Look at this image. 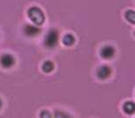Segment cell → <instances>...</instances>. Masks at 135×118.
Here are the masks:
<instances>
[{"mask_svg": "<svg viewBox=\"0 0 135 118\" xmlns=\"http://www.w3.org/2000/svg\"><path fill=\"white\" fill-rule=\"evenodd\" d=\"M28 18L33 22L35 25L40 26L45 22V14L43 11L38 7H31L27 11Z\"/></svg>", "mask_w": 135, "mask_h": 118, "instance_id": "6da1fadb", "label": "cell"}, {"mask_svg": "<svg viewBox=\"0 0 135 118\" xmlns=\"http://www.w3.org/2000/svg\"><path fill=\"white\" fill-rule=\"evenodd\" d=\"M59 42V32L56 30H50L46 33L44 40V45L47 48H54L57 46Z\"/></svg>", "mask_w": 135, "mask_h": 118, "instance_id": "7a4b0ae2", "label": "cell"}, {"mask_svg": "<svg viewBox=\"0 0 135 118\" xmlns=\"http://www.w3.org/2000/svg\"><path fill=\"white\" fill-rule=\"evenodd\" d=\"M14 63H15V59L12 55L9 54V53L3 54L0 58V64L4 68H11L14 65Z\"/></svg>", "mask_w": 135, "mask_h": 118, "instance_id": "3957f363", "label": "cell"}, {"mask_svg": "<svg viewBox=\"0 0 135 118\" xmlns=\"http://www.w3.org/2000/svg\"><path fill=\"white\" fill-rule=\"evenodd\" d=\"M114 55H115V48L112 46H104L100 49V56L105 60L112 59V58H113Z\"/></svg>", "mask_w": 135, "mask_h": 118, "instance_id": "277c9868", "label": "cell"}, {"mask_svg": "<svg viewBox=\"0 0 135 118\" xmlns=\"http://www.w3.org/2000/svg\"><path fill=\"white\" fill-rule=\"evenodd\" d=\"M112 74V69L107 65H102L100 67H98L97 71V76L99 80H107Z\"/></svg>", "mask_w": 135, "mask_h": 118, "instance_id": "5b68a950", "label": "cell"}, {"mask_svg": "<svg viewBox=\"0 0 135 118\" xmlns=\"http://www.w3.org/2000/svg\"><path fill=\"white\" fill-rule=\"evenodd\" d=\"M24 32L25 34L28 37H35L40 34L41 30L38 27L33 25H26L24 27Z\"/></svg>", "mask_w": 135, "mask_h": 118, "instance_id": "8992f818", "label": "cell"}, {"mask_svg": "<svg viewBox=\"0 0 135 118\" xmlns=\"http://www.w3.org/2000/svg\"><path fill=\"white\" fill-rule=\"evenodd\" d=\"M123 110L126 114H133L135 111V104L132 101H127L123 105Z\"/></svg>", "mask_w": 135, "mask_h": 118, "instance_id": "52a82bcc", "label": "cell"}, {"mask_svg": "<svg viewBox=\"0 0 135 118\" xmlns=\"http://www.w3.org/2000/svg\"><path fill=\"white\" fill-rule=\"evenodd\" d=\"M75 42H76V39H75L74 35L73 34H70V33H68V34H66L65 36L63 37L62 39V43L64 46H73L75 43Z\"/></svg>", "mask_w": 135, "mask_h": 118, "instance_id": "ba28073f", "label": "cell"}, {"mask_svg": "<svg viewBox=\"0 0 135 118\" xmlns=\"http://www.w3.org/2000/svg\"><path fill=\"white\" fill-rule=\"evenodd\" d=\"M42 69L44 72L45 73H50L54 69V63L51 61H45L42 65Z\"/></svg>", "mask_w": 135, "mask_h": 118, "instance_id": "9c48e42d", "label": "cell"}, {"mask_svg": "<svg viewBox=\"0 0 135 118\" xmlns=\"http://www.w3.org/2000/svg\"><path fill=\"white\" fill-rule=\"evenodd\" d=\"M126 18L127 20L131 24H134L135 23V12L134 11H131V9H128L126 12Z\"/></svg>", "mask_w": 135, "mask_h": 118, "instance_id": "30bf717a", "label": "cell"}, {"mask_svg": "<svg viewBox=\"0 0 135 118\" xmlns=\"http://www.w3.org/2000/svg\"><path fill=\"white\" fill-rule=\"evenodd\" d=\"M54 118H73L72 116L68 114L65 111H56L54 112Z\"/></svg>", "mask_w": 135, "mask_h": 118, "instance_id": "8fae6325", "label": "cell"}, {"mask_svg": "<svg viewBox=\"0 0 135 118\" xmlns=\"http://www.w3.org/2000/svg\"><path fill=\"white\" fill-rule=\"evenodd\" d=\"M40 118H52V115L48 111H46V110H44V111H41Z\"/></svg>", "mask_w": 135, "mask_h": 118, "instance_id": "7c38bea8", "label": "cell"}, {"mask_svg": "<svg viewBox=\"0 0 135 118\" xmlns=\"http://www.w3.org/2000/svg\"><path fill=\"white\" fill-rule=\"evenodd\" d=\"M2 106H3V101H2V99L0 98V109L2 108Z\"/></svg>", "mask_w": 135, "mask_h": 118, "instance_id": "4fadbf2b", "label": "cell"}]
</instances>
